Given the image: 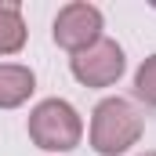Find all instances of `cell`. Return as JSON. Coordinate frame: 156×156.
I'll return each mask as SVG.
<instances>
[{
    "mask_svg": "<svg viewBox=\"0 0 156 156\" xmlns=\"http://www.w3.org/2000/svg\"><path fill=\"white\" fill-rule=\"evenodd\" d=\"M138 156H156V153H153V149H145V153H138Z\"/></svg>",
    "mask_w": 156,
    "mask_h": 156,
    "instance_id": "cell-8",
    "label": "cell"
},
{
    "mask_svg": "<svg viewBox=\"0 0 156 156\" xmlns=\"http://www.w3.org/2000/svg\"><path fill=\"white\" fill-rule=\"evenodd\" d=\"M37 73L22 62H0V109H18L33 98Z\"/></svg>",
    "mask_w": 156,
    "mask_h": 156,
    "instance_id": "cell-5",
    "label": "cell"
},
{
    "mask_svg": "<svg viewBox=\"0 0 156 156\" xmlns=\"http://www.w3.org/2000/svg\"><path fill=\"white\" fill-rule=\"evenodd\" d=\"M134 98L156 109V55H149L134 73Z\"/></svg>",
    "mask_w": 156,
    "mask_h": 156,
    "instance_id": "cell-7",
    "label": "cell"
},
{
    "mask_svg": "<svg viewBox=\"0 0 156 156\" xmlns=\"http://www.w3.org/2000/svg\"><path fill=\"white\" fill-rule=\"evenodd\" d=\"M29 40L26 18H22V4L18 0H0V58L18 55Z\"/></svg>",
    "mask_w": 156,
    "mask_h": 156,
    "instance_id": "cell-6",
    "label": "cell"
},
{
    "mask_svg": "<svg viewBox=\"0 0 156 156\" xmlns=\"http://www.w3.org/2000/svg\"><path fill=\"white\" fill-rule=\"evenodd\" d=\"M145 123L138 116V109L127 98H102L91 113V127H87V142L98 156H123L142 142Z\"/></svg>",
    "mask_w": 156,
    "mask_h": 156,
    "instance_id": "cell-1",
    "label": "cell"
},
{
    "mask_svg": "<svg viewBox=\"0 0 156 156\" xmlns=\"http://www.w3.org/2000/svg\"><path fill=\"white\" fill-rule=\"evenodd\" d=\"M127 69V58H123V47L116 40L102 37L98 44H91L87 51H80L69 58V73L76 76V83L83 87H113Z\"/></svg>",
    "mask_w": 156,
    "mask_h": 156,
    "instance_id": "cell-4",
    "label": "cell"
},
{
    "mask_svg": "<svg viewBox=\"0 0 156 156\" xmlns=\"http://www.w3.org/2000/svg\"><path fill=\"white\" fill-rule=\"evenodd\" d=\"M102 29H105L102 11L94 4H87V0H73V4L58 7L55 26H51V37H55V44L62 51L80 55V51H87L91 44L102 40Z\"/></svg>",
    "mask_w": 156,
    "mask_h": 156,
    "instance_id": "cell-3",
    "label": "cell"
},
{
    "mask_svg": "<svg viewBox=\"0 0 156 156\" xmlns=\"http://www.w3.org/2000/svg\"><path fill=\"white\" fill-rule=\"evenodd\" d=\"M29 142L44 153H73L83 138V120L66 98H44L29 109L26 120Z\"/></svg>",
    "mask_w": 156,
    "mask_h": 156,
    "instance_id": "cell-2",
    "label": "cell"
}]
</instances>
